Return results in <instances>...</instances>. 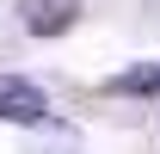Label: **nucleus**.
Returning a JSON list of instances; mask_svg holds the SVG:
<instances>
[{
	"label": "nucleus",
	"mask_w": 160,
	"mask_h": 154,
	"mask_svg": "<svg viewBox=\"0 0 160 154\" xmlns=\"http://www.w3.org/2000/svg\"><path fill=\"white\" fill-rule=\"evenodd\" d=\"M43 117H49V99L37 80L0 74V123H43Z\"/></svg>",
	"instance_id": "nucleus-1"
},
{
	"label": "nucleus",
	"mask_w": 160,
	"mask_h": 154,
	"mask_svg": "<svg viewBox=\"0 0 160 154\" xmlns=\"http://www.w3.org/2000/svg\"><path fill=\"white\" fill-rule=\"evenodd\" d=\"M117 93H160V68H129V74L111 80Z\"/></svg>",
	"instance_id": "nucleus-3"
},
{
	"label": "nucleus",
	"mask_w": 160,
	"mask_h": 154,
	"mask_svg": "<svg viewBox=\"0 0 160 154\" xmlns=\"http://www.w3.org/2000/svg\"><path fill=\"white\" fill-rule=\"evenodd\" d=\"M19 19L31 37H62L80 19V0H19Z\"/></svg>",
	"instance_id": "nucleus-2"
}]
</instances>
